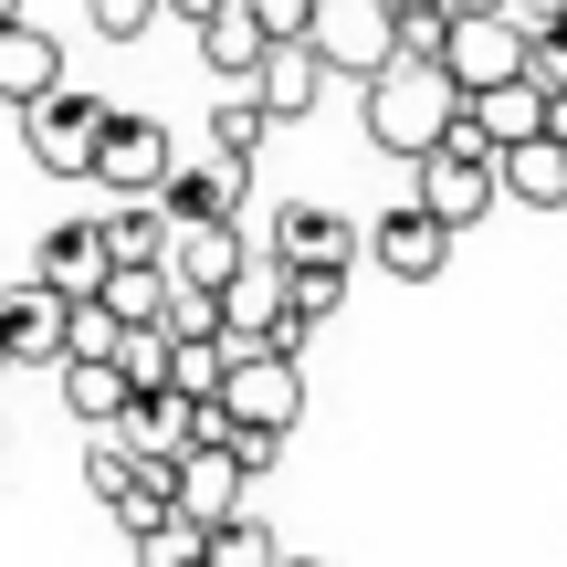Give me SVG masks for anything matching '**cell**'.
I'll return each instance as SVG.
<instances>
[{"label":"cell","instance_id":"1","mask_svg":"<svg viewBox=\"0 0 567 567\" xmlns=\"http://www.w3.org/2000/svg\"><path fill=\"white\" fill-rule=\"evenodd\" d=\"M452 116H463V95H452L442 63L389 53L379 74H368V137H379L389 158H431V147L452 137Z\"/></svg>","mask_w":567,"mask_h":567},{"label":"cell","instance_id":"2","mask_svg":"<svg viewBox=\"0 0 567 567\" xmlns=\"http://www.w3.org/2000/svg\"><path fill=\"white\" fill-rule=\"evenodd\" d=\"M210 410H221L231 431H264V442H284V431L305 421V368L274 358V347H231L221 389H210Z\"/></svg>","mask_w":567,"mask_h":567},{"label":"cell","instance_id":"3","mask_svg":"<svg viewBox=\"0 0 567 567\" xmlns=\"http://www.w3.org/2000/svg\"><path fill=\"white\" fill-rule=\"evenodd\" d=\"M105 126H116V105L105 95H74V84H53L42 105H21V147H32L42 179H84L105 147Z\"/></svg>","mask_w":567,"mask_h":567},{"label":"cell","instance_id":"4","mask_svg":"<svg viewBox=\"0 0 567 567\" xmlns=\"http://www.w3.org/2000/svg\"><path fill=\"white\" fill-rule=\"evenodd\" d=\"M305 53L326 63V84H368L389 53H400V11L389 0H316V21H305Z\"/></svg>","mask_w":567,"mask_h":567},{"label":"cell","instance_id":"5","mask_svg":"<svg viewBox=\"0 0 567 567\" xmlns=\"http://www.w3.org/2000/svg\"><path fill=\"white\" fill-rule=\"evenodd\" d=\"M442 74H452V95L515 84V74H526V21H515V11H463L442 32Z\"/></svg>","mask_w":567,"mask_h":567},{"label":"cell","instance_id":"6","mask_svg":"<svg viewBox=\"0 0 567 567\" xmlns=\"http://www.w3.org/2000/svg\"><path fill=\"white\" fill-rule=\"evenodd\" d=\"M264 252L284 274H347L358 264V221H347L337 200H284L274 231H264Z\"/></svg>","mask_w":567,"mask_h":567},{"label":"cell","instance_id":"7","mask_svg":"<svg viewBox=\"0 0 567 567\" xmlns=\"http://www.w3.org/2000/svg\"><path fill=\"white\" fill-rule=\"evenodd\" d=\"M358 252L379 264L389 284H442V264H452V231L431 221V210H410V200H389L379 221L358 231Z\"/></svg>","mask_w":567,"mask_h":567},{"label":"cell","instance_id":"8","mask_svg":"<svg viewBox=\"0 0 567 567\" xmlns=\"http://www.w3.org/2000/svg\"><path fill=\"white\" fill-rule=\"evenodd\" d=\"M410 168H421L410 210H431L442 231H473L494 210V158H473V147H431V158H410Z\"/></svg>","mask_w":567,"mask_h":567},{"label":"cell","instance_id":"9","mask_svg":"<svg viewBox=\"0 0 567 567\" xmlns=\"http://www.w3.org/2000/svg\"><path fill=\"white\" fill-rule=\"evenodd\" d=\"M84 179L116 189V200H158V179H168V126L116 105V126H105V147H95V168H84Z\"/></svg>","mask_w":567,"mask_h":567},{"label":"cell","instance_id":"10","mask_svg":"<svg viewBox=\"0 0 567 567\" xmlns=\"http://www.w3.org/2000/svg\"><path fill=\"white\" fill-rule=\"evenodd\" d=\"M210 305H221V347H264L274 326H284V264L252 243V252H243V274H231Z\"/></svg>","mask_w":567,"mask_h":567},{"label":"cell","instance_id":"11","mask_svg":"<svg viewBox=\"0 0 567 567\" xmlns=\"http://www.w3.org/2000/svg\"><path fill=\"white\" fill-rule=\"evenodd\" d=\"M243 484H252V473L231 463V452H179V463H168V515L231 526V515H243Z\"/></svg>","mask_w":567,"mask_h":567},{"label":"cell","instance_id":"12","mask_svg":"<svg viewBox=\"0 0 567 567\" xmlns=\"http://www.w3.org/2000/svg\"><path fill=\"white\" fill-rule=\"evenodd\" d=\"M243 179H252L243 158L168 168V179H158V210H168V231H189V221H243Z\"/></svg>","mask_w":567,"mask_h":567},{"label":"cell","instance_id":"13","mask_svg":"<svg viewBox=\"0 0 567 567\" xmlns=\"http://www.w3.org/2000/svg\"><path fill=\"white\" fill-rule=\"evenodd\" d=\"M0 358H11V368H53L63 358V295L0 284Z\"/></svg>","mask_w":567,"mask_h":567},{"label":"cell","instance_id":"14","mask_svg":"<svg viewBox=\"0 0 567 567\" xmlns=\"http://www.w3.org/2000/svg\"><path fill=\"white\" fill-rule=\"evenodd\" d=\"M105 274H116V264H105V231L95 221H53V231H42V252H32V284H42V295H63V305L95 295Z\"/></svg>","mask_w":567,"mask_h":567},{"label":"cell","instance_id":"15","mask_svg":"<svg viewBox=\"0 0 567 567\" xmlns=\"http://www.w3.org/2000/svg\"><path fill=\"white\" fill-rule=\"evenodd\" d=\"M243 252H252L243 221H189V231H168V284H200V295H221V284L243 274Z\"/></svg>","mask_w":567,"mask_h":567},{"label":"cell","instance_id":"16","mask_svg":"<svg viewBox=\"0 0 567 567\" xmlns=\"http://www.w3.org/2000/svg\"><path fill=\"white\" fill-rule=\"evenodd\" d=\"M494 200L567 210V147H557V137H515V147H494Z\"/></svg>","mask_w":567,"mask_h":567},{"label":"cell","instance_id":"17","mask_svg":"<svg viewBox=\"0 0 567 567\" xmlns=\"http://www.w3.org/2000/svg\"><path fill=\"white\" fill-rule=\"evenodd\" d=\"M53 84H63V42L32 32V21H0V105L21 116V105H42Z\"/></svg>","mask_w":567,"mask_h":567},{"label":"cell","instance_id":"18","mask_svg":"<svg viewBox=\"0 0 567 567\" xmlns=\"http://www.w3.org/2000/svg\"><path fill=\"white\" fill-rule=\"evenodd\" d=\"M252 95H264L274 126H284V116H316V105H326V63L305 53V42H274V53L252 63Z\"/></svg>","mask_w":567,"mask_h":567},{"label":"cell","instance_id":"19","mask_svg":"<svg viewBox=\"0 0 567 567\" xmlns=\"http://www.w3.org/2000/svg\"><path fill=\"white\" fill-rule=\"evenodd\" d=\"M463 116H473V137H484V147L547 137V95H536L526 74H515V84H494V95H463Z\"/></svg>","mask_w":567,"mask_h":567},{"label":"cell","instance_id":"20","mask_svg":"<svg viewBox=\"0 0 567 567\" xmlns=\"http://www.w3.org/2000/svg\"><path fill=\"white\" fill-rule=\"evenodd\" d=\"M264 53H274V42H264V21H252L243 0H221V11L200 21V63H210L221 84H252V63H264Z\"/></svg>","mask_w":567,"mask_h":567},{"label":"cell","instance_id":"21","mask_svg":"<svg viewBox=\"0 0 567 567\" xmlns=\"http://www.w3.org/2000/svg\"><path fill=\"white\" fill-rule=\"evenodd\" d=\"M63 368V410H74L84 431H116L126 421V379H116V358H53Z\"/></svg>","mask_w":567,"mask_h":567},{"label":"cell","instance_id":"22","mask_svg":"<svg viewBox=\"0 0 567 567\" xmlns=\"http://www.w3.org/2000/svg\"><path fill=\"white\" fill-rule=\"evenodd\" d=\"M95 231H105V264H168V210H158V200L95 210Z\"/></svg>","mask_w":567,"mask_h":567},{"label":"cell","instance_id":"23","mask_svg":"<svg viewBox=\"0 0 567 567\" xmlns=\"http://www.w3.org/2000/svg\"><path fill=\"white\" fill-rule=\"evenodd\" d=\"M95 305H105L116 326H158V305H168V264H116V274L95 284Z\"/></svg>","mask_w":567,"mask_h":567},{"label":"cell","instance_id":"24","mask_svg":"<svg viewBox=\"0 0 567 567\" xmlns=\"http://www.w3.org/2000/svg\"><path fill=\"white\" fill-rule=\"evenodd\" d=\"M274 137V116H264V95H252V84H231L221 105H210V158H243L252 168V147Z\"/></svg>","mask_w":567,"mask_h":567},{"label":"cell","instance_id":"25","mask_svg":"<svg viewBox=\"0 0 567 567\" xmlns=\"http://www.w3.org/2000/svg\"><path fill=\"white\" fill-rule=\"evenodd\" d=\"M274 557H284V536L252 505L231 515V526H200V567H274Z\"/></svg>","mask_w":567,"mask_h":567},{"label":"cell","instance_id":"26","mask_svg":"<svg viewBox=\"0 0 567 567\" xmlns=\"http://www.w3.org/2000/svg\"><path fill=\"white\" fill-rule=\"evenodd\" d=\"M221 368H231L221 337H168V389H179V400H210V389H221Z\"/></svg>","mask_w":567,"mask_h":567},{"label":"cell","instance_id":"27","mask_svg":"<svg viewBox=\"0 0 567 567\" xmlns=\"http://www.w3.org/2000/svg\"><path fill=\"white\" fill-rule=\"evenodd\" d=\"M116 379H126V400L168 389V337H158V326H126V337H116Z\"/></svg>","mask_w":567,"mask_h":567},{"label":"cell","instance_id":"28","mask_svg":"<svg viewBox=\"0 0 567 567\" xmlns=\"http://www.w3.org/2000/svg\"><path fill=\"white\" fill-rule=\"evenodd\" d=\"M116 337H126V326L105 316L95 295H74V305H63V358H116Z\"/></svg>","mask_w":567,"mask_h":567},{"label":"cell","instance_id":"29","mask_svg":"<svg viewBox=\"0 0 567 567\" xmlns=\"http://www.w3.org/2000/svg\"><path fill=\"white\" fill-rule=\"evenodd\" d=\"M337 295H347V274H284V316H295L305 337H316V326L337 316Z\"/></svg>","mask_w":567,"mask_h":567},{"label":"cell","instance_id":"30","mask_svg":"<svg viewBox=\"0 0 567 567\" xmlns=\"http://www.w3.org/2000/svg\"><path fill=\"white\" fill-rule=\"evenodd\" d=\"M137 567H200V526H189V515H158V526L137 536Z\"/></svg>","mask_w":567,"mask_h":567},{"label":"cell","instance_id":"31","mask_svg":"<svg viewBox=\"0 0 567 567\" xmlns=\"http://www.w3.org/2000/svg\"><path fill=\"white\" fill-rule=\"evenodd\" d=\"M84 21H95L105 42H137L147 21H158V0H84Z\"/></svg>","mask_w":567,"mask_h":567},{"label":"cell","instance_id":"32","mask_svg":"<svg viewBox=\"0 0 567 567\" xmlns=\"http://www.w3.org/2000/svg\"><path fill=\"white\" fill-rule=\"evenodd\" d=\"M252 21H264V42H305V21H316V0H243Z\"/></svg>","mask_w":567,"mask_h":567},{"label":"cell","instance_id":"33","mask_svg":"<svg viewBox=\"0 0 567 567\" xmlns=\"http://www.w3.org/2000/svg\"><path fill=\"white\" fill-rule=\"evenodd\" d=\"M158 11H179V21H189V32H200V21H210V11H221V0H158Z\"/></svg>","mask_w":567,"mask_h":567},{"label":"cell","instance_id":"34","mask_svg":"<svg viewBox=\"0 0 567 567\" xmlns=\"http://www.w3.org/2000/svg\"><path fill=\"white\" fill-rule=\"evenodd\" d=\"M547 137H557V147H567V95H547Z\"/></svg>","mask_w":567,"mask_h":567},{"label":"cell","instance_id":"35","mask_svg":"<svg viewBox=\"0 0 567 567\" xmlns=\"http://www.w3.org/2000/svg\"><path fill=\"white\" fill-rule=\"evenodd\" d=\"M442 11H452V21H463V11H505V0H442Z\"/></svg>","mask_w":567,"mask_h":567},{"label":"cell","instance_id":"36","mask_svg":"<svg viewBox=\"0 0 567 567\" xmlns=\"http://www.w3.org/2000/svg\"><path fill=\"white\" fill-rule=\"evenodd\" d=\"M274 567H326V557H274Z\"/></svg>","mask_w":567,"mask_h":567},{"label":"cell","instance_id":"37","mask_svg":"<svg viewBox=\"0 0 567 567\" xmlns=\"http://www.w3.org/2000/svg\"><path fill=\"white\" fill-rule=\"evenodd\" d=\"M0 21H21V0H0Z\"/></svg>","mask_w":567,"mask_h":567},{"label":"cell","instance_id":"38","mask_svg":"<svg viewBox=\"0 0 567 567\" xmlns=\"http://www.w3.org/2000/svg\"><path fill=\"white\" fill-rule=\"evenodd\" d=\"M0 368H11V358H0Z\"/></svg>","mask_w":567,"mask_h":567}]
</instances>
